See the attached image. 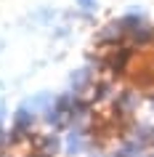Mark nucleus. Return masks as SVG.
I'll list each match as a JSON object with an SVG mask.
<instances>
[{"instance_id":"1","label":"nucleus","mask_w":154,"mask_h":157,"mask_svg":"<svg viewBox=\"0 0 154 157\" xmlns=\"http://www.w3.org/2000/svg\"><path fill=\"white\" fill-rule=\"evenodd\" d=\"M125 35H128L125 19H114V21H109V24L96 35V43L98 45H106V48H109V45H120V43H125Z\"/></svg>"},{"instance_id":"2","label":"nucleus","mask_w":154,"mask_h":157,"mask_svg":"<svg viewBox=\"0 0 154 157\" xmlns=\"http://www.w3.org/2000/svg\"><path fill=\"white\" fill-rule=\"evenodd\" d=\"M64 147H66V155H80V152H85L88 149V133H85V128H69V133H66L64 139Z\"/></svg>"},{"instance_id":"3","label":"nucleus","mask_w":154,"mask_h":157,"mask_svg":"<svg viewBox=\"0 0 154 157\" xmlns=\"http://www.w3.org/2000/svg\"><path fill=\"white\" fill-rule=\"evenodd\" d=\"M69 85H72V93L77 96V93H85L93 88V72H90V67H82V69H77V72H72V80H69Z\"/></svg>"},{"instance_id":"4","label":"nucleus","mask_w":154,"mask_h":157,"mask_svg":"<svg viewBox=\"0 0 154 157\" xmlns=\"http://www.w3.org/2000/svg\"><path fill=\"white\" fill-rule=\"evenodd\" d=\"M136 107H138V96H136V91H122L120 96H117V101H114V112L120 117H125V115H133L136 112Z\"/></svg>"},{"instance_id":"5","label":"nucleus","mask_w":154,"mask_h":157,"mask_svg":"<svg viewBox=\"0 0 154 157\" xmlns=\"http://www.w3.org/2000/svg\"><path fill=\"white\" fill-rule=\"evenodd\" d=\"M85 11H96V0H77Z\"/></svg>"},{"instance_id":"6","label":"nucleus","mask_w":154,"mask_h":157,"mask_svg":"<svg viewBox=\"0 0 154 157\" xmlns=\"http://www.w3.org/2000/svg\"><path fill=\"white\" fill-rule=\"evenodd\" d=\"M6 141V131H3V125H0V144Z\"/></svg>"},{"instance_id":"7","label":"nucleus","mask_w":154,"mask_h":157,"mask_svg":"<svg viewBox=\"0 0 154 157\" xmlns=\"http://www.w3.org/2000/svg\"><path fill=\"white\" fill-rule=\"evenodd\" d=\"M3 115H6V107H3V104H0V120H3Z\"/></svg>"},{"instance_id":"8","label":"nucleus","mask_w":154,"mask_h":157,"mask_svg":"<svg viewBox=\"0 0 154 157\" xmlns=\"http://www.w3.org/2000/svg\"><path fill=\"white\" fill-rule=\"evenodd\" d=\"M32 157H51V155H43V152H37V155H32Z\"/></svg>"},{"instance_id":"9","label":"nucleus","mask_w":154,"mask_h":157,"mask_svg":"<svg viewBox=\"0 0 154 157\" xmlns=\"http://www.w3.org/2000/svg\"><path fill=\"white\" fill-rule=\"evenodd\" d=\"M149 144H152V147H154V128H152V141H149Z\"/></svg>"},{"instance_id":"10","label":"nucleus","mask_w":154,"mask_h":157,"mask_svg":"<svg viewBox=\"0 0 154 157\" xmlns=\"http://www.w3.org/2000/svg\"><path fill=\"white\" fill-rule=\"evenodd\" d=\"M144 157H154V149H152V152H149V155H144Z\"/></svg>"},{"instance_id":"11","label":"nucleus","mask_w":154,"mask_h":157,"mask_svg":"<svg viewBox=\"0 0 154 157\" xmlns=\"http://www.w3.org/2000/svg\"><path fill=\"white\" fill-rule=\"evenodd\" d=\"M98 157H106V155H98Z\"/></svg>"}]
</instances>
